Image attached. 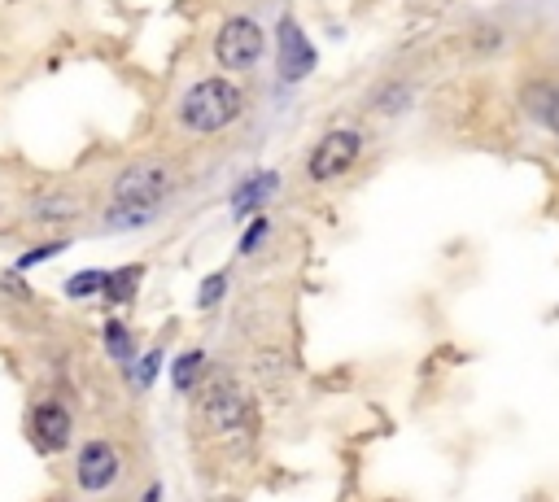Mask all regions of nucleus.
Instances as JSON below:
<instances>
[{
  "mask_svg": "<svg viewBox=\"0 0 559 502\" xmlns=\"http://www.w3.org/2000/svg\"><path fill=\"white\" fill-rule=\"evenodd\" d=\"M214 57L223 70H249L263 57V27L254 18H228L214 40Z\"/></svg>",
  "mask_w": 559,
  "mask_h": 502,
  "instance_id": "obj_4",
  "label": "nucleus"
},
{
  "mask_svg": "<svg viewBox=\"0 0 559 502\" xmlns=\"http://www.w3.org/2000/svg\"><path fill=\"white\" fill-rule=\"evenodd\" d=\"M140 276H145V267H123V271H114V276H105V289H101V297L110 306H123V302H132L136 297V289H140Z\"/></svg>",
  "mask_w": 559,
  "mask_h": 502,
  "instance_id": "obj_10",
  "label": "nucleus"
},
{
  "mask_svg": "<svg viewBox=\"0 0 559 502\" xmlns=\"http://www.w3.org/2000/svg\"><path fill=\"white\" fill-rule=\"evenodd\" d=\"M219 293H223V276L206 280V284H201V306H214V302H219Z\"/></svg>",
  "mask_w": 559,
  "mask_h": 502,
  "instance_id": "obj_18",
  "label": "nucleus"
},
{
  "mask_svg": "<svg viewBox=\"0 0 559 502\" xmlns=\"http://www.w3.org/2000/svg\"><path fill=\"white\" fill-rule=\"evenodd\" d=\"M245 110V92L236 88L232 79H201L184 92L180 101V123L193 131V136H214L228 123H236Z\"/></svg>",
  "mask_w": 559,
  "mask_h": 502,
  "instance_id": "obj_1",
  "label": "nucleus"
},
{
  "mask_svg": "<svg viewBox=\"0 0 559 502\" xmlns=\"http://www.w3.org/2000/svg\"><path fill=\"white\" fill-rule=\"evenodd\" d=\"M359 149H363V140H359V131H328L324 140L311 149V162H306V175L315 179V184H328V179H341L350 171L354 162H359Z\"/></svg>",
  "mask_w": 559,
  "mask_h": 502,
  "instance_id": "obj_5",
  "label": "nucleus"
},
{
  "mask_svg": "<svg viewBox=\"0 0 559 502\" xmlns=\"http://www.w3.org/2000/svg\"><path fill=\"white\" fill-rule=\"evenodd\" d=\"M175 188V171L158 158H145V162H132L123 175L114 179V206L118 210H149L158 214L162 201L171 197Z\"/></svg>",
  "mask_w": 559,
  "mask_h": 502,
  "instance_id": "obj_2",
  "label": "nucleus"
},
{
  "mask_svg": "<svg viewBox=\"0 0 559 502\" xmlns=\"http://www.w3.org/2000/svg\"><path fill=\"white\" fill-rule=\"evenodd\" d=\"M101 289H105V271H83V276L66 280V293L70 297H92V293H101Z\"/></svg>",
  "mask_w": 559,
  "mask_h": 502,
  "instance_id": "obj_13",
  "label": "nucleus"
},
{
  "mask_svg": "<svg viewBox=\"0 0 559 502\" xmlns=\"http://www.w3.org/2000/svg\"><path fill=\"white\" fill-rule=\"evenodd\" d=\"M75 476H79V489H88V494H101V489H110L118 481V454L110 441H88V446L79 450V463H75Z\"/></svg>",
  "mask_w": 559,
  "mask_h": 502,
  "instance_id": "obj_7",
  "label": "nucleus"
},
{
  "mask_svg": "<svg viewBox=\"0 0 559 502\" xmlns=\"http://www.w3.org/2000/svg\"><path fill=\"white\" fill-rule=\"evenodd\" d=\"M31 441H35V450H44V454H57L70 441V411L62 402H40L35 406Z\"/></svg>",
  "mask_w": 559,
  "mask_h": 502,
  "instance_id": "obj_8",
  "label": "nucleus"
},
{
  "mask_svg": "<svg viewBox=\"0 0 559 502\" xmlns=\"http://www.w3.org/2000/svg\"><path fill=\"white\" fill-rule=\"evenodd\" d=\"M57 249H62V245H44V249H35V254L22 258V267H35V262H40V258H49V254H57Z\"/></svg>",
  "mask_w": 559,
  "mask_h": 502,
  "instance_id": "obj_19",
  "label": "nucleus"
},
{
  "mask_svg": "<svg viewBox=\"0 0 559 502\" xmlns=\"http://www.w3.org/2000/svg\"><path fill=\"white\" fill-rule=\"evenodd\" d=\"M105 345H110L114 358H127V354H132V341H127V328H123V324H105Z\"/></svg>",
  "mask_w": 559,
  "mask_h": 502,
  "instance_id": "obj_14",
  "label": "nucleus"
},
{
  "mask_svg": "<svg viewBox=\"0 0 559 502\" xmlns=\"http://www.w3.org/2000/svg\"><path fill=\"white\" fill-rule=\"evenodd\" d=\"M276 188V175H249L241 188H236V201H232V210L236 214H245V210H254L258 201H267V193Z\"/></svg>",
  "mask_w": 559,
  "mask_h": 502,
  "instance_id": "obj_11",
  "label": "nucleus"
},
{
  "mask_svg": "<svg viewBox=\"0 0 559 502\" xmlns=\"http://www.w3.org/2000/svg\"><path fill=\"white\" fill-rule=\"evenodd\" d=\"M201 367H206V354H201V350H188V354L175 358V372H171L175 389H180V393L193 389V385H197V376H201Z\"/></svg>",
  "mask_w": 559,
  "mask_h": 502,
  "instance_id": "obj_12",
  "label": "nucleus"
},
{
  "mask_svg": "<svg viewBox=\"0 0 559 502\" xmlns=\"http://www.w3.org/2000/svg\"><path fill=\"white\" fill-rule=\"evenodd\" d=\"M79 206L75 201H66L62 193H57V201H40V206H35V214H44V219H62V214H75Z\"/></svg>",
  "mask_w": 559,
  "mask_h": 502,
  "instance_id": "obj_15",
  "label": "nucleus"
},
{
  "mask_svg": "<svg viewBox=\"0 0 559 502\" xmlns=\"http://www.w3.org/2000/svg\"><path fill=\"white\" fill-rule=\"evenodd\" d=\"M158 363H162V354H158V350H149V354H145V363L136 367V385H140V389H145L149 380H153V372H158Z\"/></svg>",
  "mask_w": 559,
  "mask_h": 502,
  "instance_id": "obj_17",
  "label": "nucleus"
},
{
  "mask_svg": "<svg viewBox=\"0 0 559 502\" xmlns=\"http://www.w3.org/2000/svg\"><path fill=\"white\" fill-rule=\"evenodd\" d=\"M263 236H267V219H254V223L245 227V236H241V254H249V249L263 241Z\"/></svg>",
  "mask_w": 559,
  "mask_h": 502,
  "instance_id": "obj_16",
  "label": "nucleus"
},
{
  "mask_svg": "<svg viewBox=\"0 0 559 502\" xmlns=\"http://www.w3.org/2000/svg\"><path fill=\"white\" fill-rule=\"evenodd\" d=\"M206 420L214 433H254V411H249V398L241 393L232 376H219L210 385L206 398Z\"/></svg>",
  "mask_w": 559,
  "mask_h": 502,
  "instance_id": "obj_3",
  "label": "nucleus"
},
{
  "mask_svg": "<svg viewBox=\"0 0 559 502\" xmlns=\"http://www.w3.org/2000/svg\"><path fill=\"white\" fill-rule=\"evenodd\" d=\"M276 40H280V57H276L280 79H284V83H297V79L311 75V70H315V44L306 40L302 27H297L293 18H280Z\"/></svg>",
  "mask_w": 559,
  "mask_h": 502,
  "instance_id": "obj_6",
  "label": "nucleus"
},
{
  "mask_svg": "<svg viewBox=\"0 0 559 502\" xmlns=\"http://www.w3.org/2000/svg\"><path fill=\"white\" fill-rule=\"evenodd\" d=\"M520 105L529 110L533 123H546L559 136V83H551V79H529L525 88H520Z\"/></svg>",
  "mask_w": 559,
  "mask_h": 502,
  "instance_id": "obj_9",
  "label": "nucleus"
}]
</instances>
